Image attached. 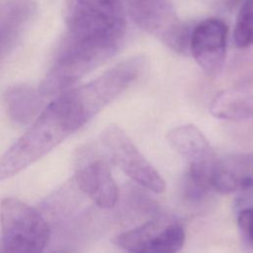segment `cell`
I'll return each mask as SVG.
<instances>
[{
	"mask_svg": "<svg viewBox=\"0 0 253 253\" xmlns=\"http://www.w3.org/2000/svg\"><path fill=\"white\" fill-rule=\"evenodd\" d=\"M143 67L139 56L129 57L87 84L59 92L0 157V181L17 175L76 132L124 92Z\"/></svg>",
	"mask_w": 253,
	"mask_h": 253,
	"instance_id": "cell-1",
	"label": "cell"
},
{
	"mask_svg": "<svg viewBox=\"0 0 253 253\" xmlns=\"http://www.w3.org/2000/svg\"><path fill=\"white\" fill-rule=\"evenodd\" d=\"M65 22L66 34L41 85L43 94L68 89L111 58L126 32L121 0H65Z\"/></svg>",
	"mask_w": 253,
	"mask_h": 253,
	"instance_id": "cell-2",
	"label": "cell"
},
{
	"mask_svg": "<svg viewBox=\"0 0 253 253\" xmlns=\"http://www.w3.org/2000/svg\"><path fill=\"white\" fill-rule=\"evenodd\" d=\"M2 246L6 252L40 253L50 237L44 217L17 198H5L0 204Z\"/></svg>",
	"mask_w": 253,
	"mask_h": 253,
	"instance_id": "cell-3",
	"label": "cell"
},
{
	"mask_svg": "<svg viewBox=\"0 0 253 253\" xmlns=\"http://www.w3.org/2000/svg\"><path fill=\"white\" fill-rule=\"evenodd\" d=\"M169 144L187 161L184 192L191 200H200L212 189L211 178L216 162L214 152L203 132L194 125H181L167 132Z\"/></svg>",
	"mask_w": 253,
	"mask_h": 253,
	"instance_id": "cell-4",
	"label": "cell"
},
{
	"mask_svg": "<svg viewBox=\"0 0 253 253\" xmlns=\"http://www.w3.org/2000/svg\"><path fill=\"white\" fill-rule=\"evenodd\" d=\"M132 21L177 52L189 47L190 32L168 0H121Z\"/></svg>",
	"mask_w": 253,
	"mask_h": 253,
	"instance_id": "cell-5",
	"label": "cell"
},
{
	"mask_svg": "<svg viewBox=\"0 0 253 253\" xmlns=\"http://www.w3.org/2000/svg\"><path fill=\"white\" fill-rule=\"evenodd\" d=\"M102 142L111 160L131 180L154 193L165 190L164 179L118 126L106 127Z\"/></svg>",
	"mask_w": 253,
	"mask_h": 253,
	"instance_id": "cell-6",
	"label": "cell"
},
{
	"mask_svg": "<svg viewBox=\"0 0 253 253\" xmlns=\"http://www.w3.org/2000/svg\"><path fill=\"white\" fill-rule=\"evenodd\" d=\"M80 190L99 208L111 209L119 199V188L105 158L93 149H84L76 166Z\"/></svg>",
	"mask_w": 253,
	"mask_h": 253,
	"instance_id": "cell-7",
	"label": "cell"
},
{
	"mask_svg": "<svg viewBox=\"0 0 253 253\" xmlns=\"http://www.w3.org/2000/svg\"><path fill=\"white\" fill-rule=\"evenodd\" d=\"M228 29L220 19L210 18L199 23L190 35L189 48L203 69L211 76H216L225 62Z\"/></svg>",
	"mask_w": 253,
	"mask_h": 253,
	"instance_id": "cell-8",
	"label": "cell"
},
{
	"mask_svg": "<svg viewBox=\"0 0 253 253\" xmlns=\"http://www.w3.org/2000/svg\"><path fill=\"white\" fill-rule=\"evenodd\" d=\"M211 184L220 194L253 190V152L231 154L216 160Z\"/></svg>",
	"mask_w": 253,
	"mask_h": 253,
	"instance_id": "cell-9",
	"label": "cell"
},
{
	"mask_svg": "<svg viewBox=\"0 0 253 253\" xmlns=\"http://www.w3.org/2000/svg\"><path fill=\"white\" fill-rule=\"evenodd\" d=\"M211 114L221 120L243 121L253 118V92L227 89L217 93L210 106Z\"/></svg>",
	"mask_w": 253,
	"mask_h": 253,
	"instance_id": "cell-10",
	"label": "cell"
},
{
	"mask_svg": "<svg viewBox=\"0 0 253 253\" xmlns=\"http://www.w3.org/2000/svg\"><path fill=\"white\" fill-rule=\"evenodd\" d=\"M168 220L163 216L153 217L138 227L120 233L113 241L118 247L127 252L145 253L150 240Z\"/></svg>",
	"mask_w": 253,
	"mask_h": 253,
	"instance_id": "cell-11",
	"label": "cell"
},
{
	"mask_svg": "<svg viewBox=\"0 0 253 253\" xmlns=\"http://www.w3.org/2000/svg\"><path fill=\"white\" fill-rule=\"evenodd\" d=\"M185 242L184 228L168 220L153 236L146 247L148 253H173L179 251Z\"/></svg>",
	"mask_w": 253,
	"mask_h": 253,
	"instance_id": "cell-12",
	"label": "cell"
},
{
	"mask_svg": "<svg viewBox=\"0 0 253 253\" xmlns=\"http://www.w3.org/2000/svg\"><path fill=\"white\" fill-rule=\"evenodd\" d=\"M233 39L238 47L253 43V0H244L236 17Z\"/></svg>",
	"mask_w": 253,
	"mask_h": 253,
	"instance_id": "cell-13",
	"label": "cell"
},
{
	"mask_svg": "<svg viewBox=\"0 0 253 253\" xmlns=\"http://www.w3.org/2000/svg\"><path fill=\"white\" fill-rule=\"evenodd\" d=\"M237 226L241 236L253 245V207L243 209L237 215Z\"/></svg>",
	"mask_w": 253,
	"mask_h": 253,
	"instance_id": "cell-14",
	"label": "cell"
}]
</instances>
